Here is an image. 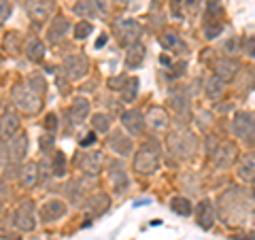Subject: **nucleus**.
Segmentation results:
<instances>
[{
  "instance_id": "1",
  "label": "nucleus",
  "mask_w": 255,
  "mask_h": 240,
  "mask_svg": "<svg viewBox=\"0 0 255 240\" xmlns=\"http://www.w3.org/2000/svg\"><path fill=\"white\" fill-rule=\"evenodd\" d=\"M13 100H15V105L21 111H26V113H36L38 105H41L38 94H34L30 87H17V90L13 92Z\"/></svg>"
},
{
  "instance_id": "2",
  "label": "nucleus",
  "mask_w": 255,
  "mask_h": 240,
  "mask_svg": "<svg viewBox=\"0 0 255 240\" xmlns=\"http://www.w3.org/2000/svg\"><path fill=\"white\" fill-rule=\"evenodd\" d=\"M140 26L134 19H122V21H117V34L119 38H122V43L124 45H136L138 43V38H140Z\"/></svg>"
},
{
  "instance_id": "3",
  "label": "nucleus",
  "mask_w": 255,
  "mask_h": 240,
  "mask_svg": "<svg viewBox=\"0 0 255 240\" xmlns=\"http://www.w3.org/2000/svg\"><path fill=\"white\" fill-rule=\"evenodd\" d=\"M157 168V155L151 149H140L138 155L134 157V170L138 174H151Z\"/></svg>"
},
{
  "instance_id": "4",
  "label": "nucleus",
  "mask_w": 255,
  "mask_h": 240,
  "mask_svg": "<svg viewBox=\"0 0 255 240\" xmlns=\"http://www.w3.org/2000/svg\"><path fill=\"white\" fill-rule=\"evenodd\" d=\"M234 132L241 136V138H251L255 132V119L249 113H238L234 119Z\"/></svg>"
},
{
  "instance_id": "5",
  "label": "nucleus",
  "mask_w": 255,
  "mask_h": 240,
  "mask_svg": "<svg viewBox=\"0 0 255 240\" xmlns=\"http://www.w3.org/2000/svg\"><path fill=\"white\" fill-rule=\"evenodd\" d=\"M64 70H66V75L70 79H81L87 70V60L83 55H70V58H66V62H64Z\"/></svg>"
},
{
  "instance_id": "6",
  "label": "nucleus",
  "mask_w": 255,
  "mask_h": 240,
  "mask_svg": "<svg viewBox=\"0 0 255 240\" xmlns=\"http://www.w3.org/2000/svg\"><path fill=\"white\" fill-rule=\"evenodd\" d=\"M124 125L130 134L138 136V134H142V130H145V117H142L140 111H128L124 115Z\"/></svg>"
},
{
  "instance_id": "7",
  "label": "nucleus",
  "mask_w": 255,
  "mask_h": 240,
  "mask_svg": "<svg viewBox=\"0 0 255 240\" xmlns=\"http://www.w3.org/2000/svg\"><path fill=\"white\" fill-rule=\"evenodd\" d=\"M53 11L51 0H30L28 2V13L32 15V19H47Z\"/></svg>"
},
{
  "instance_id": "8",
  "label": "nucleus",
  "mask_w": 255,
  "mask_h": 240,
  "mask_svg": "<svg viewBox=\"0 0 255 240\" xmlns=\"http://www.w3.org/2000/svg\"><path fill=\"white\" fill-rule=\"evenodd\" d=\"M236 70H238V64L230 58H221L215 62V73H217L219 79L228 81V79H234L236 77Z\"/></svg>"
},
{
  "instance_id": "9",
  "label": "nucleus",
  "mask_w": 255,
  "mask_h": 240,
  "mask_svg": "<svg viewBox=\"0 0 255 240\" xmlns=\"http://www.w3.org/2000/svg\"><path fill=\"white\" fill-rule=\"evenodd\" d=\"M79 168L87 174H98L102 168V155L100 153H87L79 159Z\"/></svg>"
},
{
  "instance_id": "10",
  "label": "nucleus",
  "mask_w": 255,
  "mask_h": 240,
  "mask_svg": "<svg viewBox=\"0 0 255 240\" xmlns=\"http://www.w3.org/2000/svg\"><path fill=\"white\" fill-rule=\"evenodd\" d=\"M196 217H198V223L204 228V230H209L213 226V221H215V215H213V206L209 200H202L200 204H198V209H196Z\"/></svg>"
},
{
  "instance_id": "11",
  "label": "nucleus",
  "mask_w": 255,
  "mask_h": 240,
  "mask_svg": "<svg viewBox=\"0 0 255 240\" xmlns=\"http://www.w3.org/2000/svg\"><path fill=\"white\" fill-rule=\"evenodd\" d=\"M234 155H236V147L230 145V142H223V145L215 151V164L226 168L234 162Z\"/></svg>"
},
{
  "instance_id": "12",
  "label": "nucleus",
  "mask_w": 255,
  "mask_h": 240,
  "mask_svg": "<svg viewBox=\"0 0 255 240\" xmlns=\"http://www.w3.org/2000/svg\"><path fill=\"white\" fill-rule=\"evenodd\" d=\"M147 123L153 127V130H162V127L168 125V115H166V111H162L159 107H153V109H149Z\"/></svg>"
},
{
  "instance_id": "13",
  "label": "nucleus",
  "mask_w": 255,
  "mask_h": 240,
  "mask_svg": "<svg viewBox=\"0 0 255 240\" xmlns=\"http://www.w3.org/2000/svg\"><path fill=\"white\" fill-rule=\"evenodd\" d=\"M238 174H241V179H245V181H253L255 179V153H247L241 159Z\"/></svg>"
},
{
  "instance_id": "14",
  "label": "nucleus",
  "mask_w": 255,
  "mask_h": 240,
  "mask_svg": "<svg viewBox=\"0 0 255 240\" xmlns=\"http://www.w3.org/2000/svg\"><path fill=\"white\" fill-rule=\"evenodd\" d=\"M142 60H145V47L142 45H132L130 49H128V55H126V66L128 68H138Z\"/></svg>"
},
{
  "instance_id": "15",
  "label": "nucleus",
  "mask_w": 255,
  "mask_h": 240,
  "mask_svg": "<svg viewBox=\"0 0 255 240\" xmlns=\"http://www.w3.org/2000/svg\"><path fill=\"white\" fill-rule=\"evenodd\" d=\"M26 147H28V140L26 136H17V138H11L9 140V155H11V162H19L26 153Z\"/></svg>"
},
{
  "instance_id": "16",
  "label": "nucleus",
  "mask_w": 255,
  "mask_h": 240,
  "mask_svg": "<svg viewBox=\"0 0 255 240\" xmlns=\"http://www.w3.org/2000/svg\"><path fill=\"white\" fill-rule=\"evenodd\" d=\"M32 213H34V209H32V204H21V209L17 211V223L21 230H32L34 228V217H32Z\"/></svg>"
},
{
  "instance_id": "17",
  "label": "nucleus",
  "mask_w": 255,
  "mask_h": 240,
  "mask_svg": "<svg viewBox=\"0 0 255 240\" xmlns=\"http://www.w3.org/2000/svg\"><path fill=\"white\" fill-rule=\"evenodd\" d=\"M17 127H19V121H17V117H15L13 113H4V117L0 119V134L2 136H11L17 132Z\"/></svg>"
},
{
  "instance_id": "18",
  "label": "nucleus",
  "mask_w": 255,
  "mask_h": 240,
  "mask_svg": "<svg viewBox=\"0 0 255 240\" xmlns=\"http://www.w3.org/2000/svg\"><path fill=\"white\" fill-rule=\"evenodd\" d=\"M87 113H90V102H87L85 98H77L75 105H73V119L77 123H81L87 117Z\"/></svg>"
},
{
  "instance_id": "19",
  "label": "nucleus",
  "mask_w": 255,
  "mask_h": 240,
  "mask_svg": "<svg viewBox=\"0 0 255 240\" xmlns=\"http://www.w3.org/2000/svg\"><path fill=\"white\" fill-rule=\"evenodd\" d=\"M41 215L47 219V221H51V219H58L60 215H64V204L62 202H49V204H45L43 206V211H41Z\"/></svg>"
},
{
  "instance_id": "20",
  "label": "nucleus",
  "mask_w": 255,
  "mask_h": 240,
  "mask_svg": "<svg viewBox=\"0 0 255 240\" xmlns=\"http://www.w3.org/2000/svg\"><path fill=\"white\" fill-rule=\"evenodd\" d=\"M109 145H111L113 151H117L119 155H128L130 153V149H132V142L128 138H124V136H119V134H115L113 140H109Z\"/></svg>"
},
{
  "instance_id": "21",
  "label": "nucleus",
  "mask_w": 255,
  "mask_h": 240,
  "mask_svg": "<svg viewBox=\"0 0 255 240\" xmlns=\"http://www.w3.org/2000/svg\"><path fill=\"white\" fill-rule=\"evenodd\" d=\"M75 13L83 19H94L98 15V9H96V2H79L75 4Z\"/></svg>"
},
{
  "instance_id": "22",
  "label": "nucleus",
  "mask_w": 255,
  "mask_h": 240,
  "mask_svg": "<svg viewBox=\"0 0 255 240\" xmlns=\"http://www.w3.org/2000/svg\"><path fill=\"white\" fill-rule=\"evenodd\" d=\"M26 53H28L30 60H41L43 53H45V47H43V43L38 41V38H30L28 47H26Z\"/></svg>"
},
{
  "instance_id": "23",
  "label": "nucleus",
  "mask_w": 255,
  "mask_h": 240,
  "mask_svg": "<svg viewBox=\"0 0 255 240\" xmlns=\"http://www.w3.org/2000/svg\"><path fill=\"white\" fill-rule=\"evenodd\" d=\"M223 92H226V87H223V79L215 77V79H209V81H206V94H209V98H219Z\"/></svg>"
},
{
  "instance_id": "24",
  "label": "nucleus",
  "mask_w": 255,
  "mask_h": 240,
  "mask_svg": "<svg viewBox=\"0 0 255 240\" xmlns=\"http://www.w3.org/2000/svg\"><path fill=\"white\" fill-rule=\"evenodd\" d=\"M66 30H68V21L66 19H55L53 21V26H51V30H49V36H51V41H58V36L62 38L64 34H66Z\"/></svg>"
},
{
  "instance_id": "25",
  "label": "nucleus",
  "mask_w": 255,
  "mask_h": 240,
  "mask_svg": "<svg viewBox=\"0 0 255 240\" xmlns=\"http://www.w3.org/2000/svg\"><path fill=\"white\" fill-rule=\"evenodd\" d=\"M172 211L179 213V215H183V217L191 215V204H189V200H185V198H174V200H172Z\"/></svg>"
},
{
  "instance_id": "26",
  "label": "nucleus",
  "mask_w": 255,
  "mask_h": 240,
  "mask_svg": "<svg viewBox=\"0 0 255 240\" xmlns=\"http://www.w3.org/2000/svg\"><path fill=\"white\" fill-rule=\"evenodd\" d=\"M94 127H96V130H98V132H107L109 130V117L107 115H94Z\"/></svg>"
},
{
  "instance_id": "27",
  "label": "nucleus",
  "mask_w": 255,
  "mask_h": 240,
  "mask_svg": "<svg viewBox=\"0 0 255 240\" xmlns=\"http://www.w3.org/2000/svg\"><path fill=\"white\" fill-rule=\"evenodd\" d=\"M136 92H138V79H130V90H128V87L124 90V100H126V102L134 100Z\"/></svg>"
},
{
  "instance_id": "28",
  "label": "nucleus",
  "mask_w": 255,
  "mask_h": 240,
  "mask_svg": "<svg viewBox=\"0 0 255 240\" xmlns=\"http://www.w3.org/2000/svg\"><path fill=\"white\" fill-rule=\"evenodd\" d=\"M28 83H30V90L34 92V94L45 92V81H43V77H38V75H36V77H32Z\"/></svg>"
},
{
  "instance_id": "29",
  "label": "nucleus",
  "mask_w": 255,
  "mask_h": 240,
  "mask_svg": "<svg viewBox=\"0 0 255 240\" xmlns=\"http://www.w3.org/2000/svg\"><path fill=\"white\" fill-rule=\"evenodd\" d=\"M92 32V23L90 21H81V23H77V28H75V34L79 38H85L87 34Z\"/></svg>"
},
{
  "instance_id": "30",
  "label": "nucleus",
  "mask_w": 255,
  "mask_h": 240,
  "mask_svg": "<svg viewBox=\"0 0 255 240\" xmlns=\"http://www.w3.org/2000/svg\"><path fill=\"white\" fill-rule=\"evenodd\" d=\"M159 43H162V47H166V49H170V47L179 45V36L177 34H164V36H159Z\"/></svg>"
},
{
  "instance_id": "31",
  "label": "nucleus",
  "mask_w": 255,
  "mask_h": 240,
  "mask_svg": "<svg viewBox=\"0 0 255 240\" xmlns=\"http://www.w3.org/2000/svg\"><path fill=\"white\" fill-rule=\"evenodd\" d=\"M64 172H66V162H64V155L60 153L58 157H55V164H53V174H60V177H62Z\"/></svg>"
},
{
  "instance_id": "32",
  "label": "nucleus",
  "mask_w": 255,
  "mask_h": 240,
  "mask_svg": "<svg viewBox=\"0 0 255 240\" xmlns=\"http://www.w3.org/2000/svg\"><path fill=\"white\" fill-rule=\"evenodd\" d=\"M9 13H11V4H9V0H0V23L6 21V17H9Z\"/></svg>"
},
{
  "instance_id": "33",
  "label": "nucleus",
  "mask_w": 255,
  "mask_h": 240,
  "mask_svg": "<svg viewBox=\"0 0 255 240\" xmlns=\"http://www.w3.org/2000/svg\"><path fill=\"white\" fill-rule=\"evenodd\" d=\"M23 172H26L23 174V183H26V185H32V183H34V164H28Z\"/></svg>"
},
{
  "instance_id": "34",
  "label": "nucleus",
  "mask_w": 255,
  "mask_h": 240,
  "mask_svg": "<svg viewBox=\"0 0 255 240\" xmlns=\"http://www.w3.org/2000/svg\"><path fill=\"white\" fill-rule=\"evenodd\" d=\"M124 81H126V77H117V79H111L109 85H113V90H122V87H119V85H122Z\"/></svg>"
},
{
  "instance_id": "35",
  "label": "nucleus",
  "mask_w": 255,
  "mask_h": 240,
  "mask_svg": "<svg viewBox=\"0 0 255 240\" xmlns=\"http://www.w3.org/2000/svg\"><path fill=\"white\" fill-rule=\"evenodd\" d=\"M94 140H96V134H94V132H90V134H87V136H85V138L81 140V145H83V147H87V145H92V142H94Z\"/></svg>"
},
{
  "instance_id": "36",
  "label": "nucleus",
  "mask_w": 255,
  "mask_h": 240,
  "mask_svg": "<svg viewBox=\"0 0 255 240\" xmlns=\"http://www.w3.org/2000/svg\"><path fill=\"white\" fill-rule=\"evenodd\" d=\"M53 125H55V117H53V115H47V127L51 130Z\"/></svg>"
},
{
  "instance_id": "37",
  "label": "nucleus",
  "mask_w": 255,
  "mask_h": 240,
  "mask_svg": "<svg viewBox=\"0 0 255 240\" xmlns=\"http://www.w3.org/2000/svg\"><path fill=\"white\" fill-rule=\"evenodd\" d=\"M105 43H107V36H100V38H98V43H96V45H98V47H102Z\"/></svg>"
},
{
  "instance_id": "38",
  "label": "nucleus",
  "mask_w": 255,
  "mask_h": 240,
  "mask_svg": "<svg viewBox=\"0 0 255 240\" xmlns=\"http://www.w3.org/2000/svg\"><path fill=\"white\" fill-rule=\"evenodd\" d=\"M253 196H255V185H253Z\"/></svg>"
},
{
  "instance_id": "39",
  "label": "nucleus",
  "mask_w": 255,
  "mask_h": 240,
  "mask_svg": "<svg viewBox=\"0 0 255 240\" xmlns=\"http://www.w3.org/2000/svg\"><path fill=\"white\" fill-rule=\"evenodd\" d=\"M117 2H124V0H117Z\"/></svg>"
}]
</instances>
